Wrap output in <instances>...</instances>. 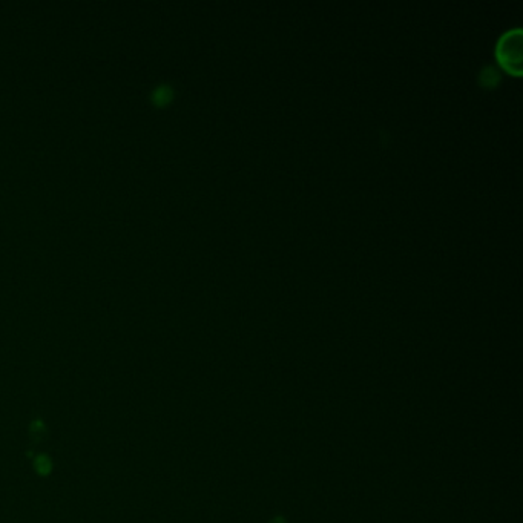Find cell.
<instances>
[{
    "instance_id": "2",
    "label": "cell",
    "mask_w": 523,
    "mask_h": 523,
    "mask_svg": "<svg viewBox=\"0 0 523 523\" xmlns=\"http://www.w3.org/2000/svg\"><path fill=\"white\" fill-rule=\"evenodd\" d=\"M272 523H282L281 520H275V522H272Z\"/></svg>"
},
{
    "instance_id": "1",
    "label": "cell",
    "mask_w": 523,
    "mask_h": 523,
    "mask_svg": "<svg viewBox=\"0 0 523 523\" xmlns=\"http://www.w3.org/2000/svg\"><path fill=\"white\" fill-rule=\"evenodd\" d=\"M496 57L500 66L508 74L520 77L522 76V61H523V36L522 29L516 28L502 36L497 41Z\"/></svg>"
}]
</instances>
